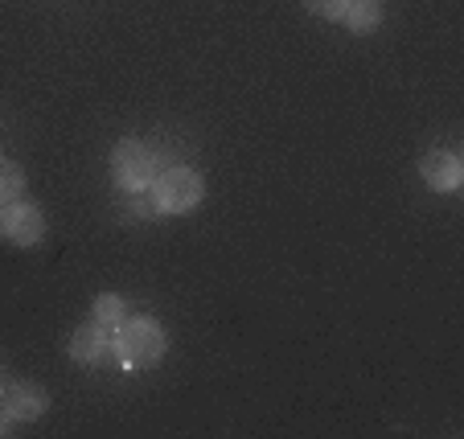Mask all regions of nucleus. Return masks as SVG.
I'll use <instances>...</instances> for the list:
<instances>
[{
  "label": "nucleus",
  "instance_id": "obj_2",
  "mask_svg": "<svg viewBox=\"0 0 464 439\" xmlns=\"http://www.w3.org/2000/svg\"><path fill=\"white\" fill-rule=\"evenodd\" d=\"M149 194H152V210L157 214H189L202 205L206 181L193 168L173 165V168H160L157 181L149 185Z\"/></svg>",
  "mask_w": 464,
  "mask_h": 439
},
{
  "label": "nucleus",
  "instance_id": "obj_13",
  "mask_svg": "<svg viewBox=\"0 0 464 439\" xmlns=\"http://www.w3.org/2000/svg\"><path fill=\"white\" fill-rule=\"evenodd\" d=\"M0 395H5V369H0Z\"/></svg>",
  "mask_w": 464,
  "mask_h": 439
},
{
  "label": "nucleus",
  "instance_id": "obj_10",
  "mask_svg": "<svg viewBox=\"0 0 464 439\" xmlns=\"http://www.w3.org/2000/svg\"><path fill=\"white\" fill-rule=\"evenodd\" d=\"M21 194H25V168H21L17 160L0 157V205L17 202Z\"/></svg>",
  "mask_w": 464,
  "mask_h": 439
},
{
  "label": "nucleus",
  "instance_id": "obj_6",
  "mask_svg": "<svg viewBox=\"0 0 464 439\" xmlns=\"http://www.w3.org/2000/svg\"><path fill=\"white\" fill-rule=\"evenodd\" d=\"M0 403L9 406V415H13L17 423L42 419V415L50 411V395H45L42 387H34V382H13V387L0 395Z\"/></svg>",
  "mask_w": 464,
  "mask_h": 439
},
{
  "label": "nucleus",
  "instance_id": "obj_12",
  "mask_svg": "<svg viewBox=\"0 0 464 439\" xmlns=\"http://www.w3.org/2000/svg\"><path fill=\"white\" fill-rule=\"evenodd\" d=\"M13 423H17V419H13V415H9V406L0 403V435H9V431H13Z\"/></svg>",
  "mask_w": 464,
  "mask_h": 439
},
{
  "label": "nucleus",
  "instance_id": "obj_11",
  "mask_svg": "<svg viewBox=\"0 0 464 439\" xmlns=\"http://www.w3.org/2000/svg\"><path fill=\"white\" fill-rule=\"evenodd\" d=\"M345 5H350V0H304V9L313 13V17H321V21H342Z\"/></svg>",
  "mask_w": 464,
  "mask_h": 439
},
{
  "label": "nucleus",
  "instance_id": "obj_5",
  "mask_svg": "<svg viewBox=\"0 0 464 439\" xmlns=\"http://www.w3.org/2000/svg\"><path fill=\"white\" fill-rule=\"evenodd\" d=\"M420 177L431 194H456L464 181V165L456 152H428L420 160Z\"/></svg>",
  "mask_w": 464,
  "mask_h": 439
},
{
  "label": "nucleus",
  "instance_id": "obj_7",
  "mask_svg": "<svg viewBox=\"0 0 464 439\" xmlns=\"http://www.w3.org/2000/svg\"><path fill=\"white\" fill-rule=\"evenodd\" d=\"M111 333H107L99 320H87V325L74 329L71 337V358L79 361V366H95V361H103L107 353H111Z\"/></svg>",
  "mask_w": 464,
  "mask_h": 439
},
{
  "label": "nucleus",
  "instance_id": "obj_8",
  "mask_svg": "<svg viewBox=\"0 0 464 439\" xmlns=\"http://www.w3.org/2000/svg\"><path fill=\"white\" fill-rule=\"evenodd\" d=\"M382 5L386 0H350L342 21L353 29V33H374V29L382 25Z\"/></svg>",
  "mask_w": 464,
  "mask_h": 439
},
{
  "label": "nucleus",
  "instance_id": "obj_1",
  "mask_svg": "<svg viewBox=\"0 0 464 439\" xmlns=\"http://www.w3.org/2000/svg\"><path fill=\"white\" fill-rule=\"evenodd\" d=\"M165 329L152 317H131L115 329V358L128 369H149L165 358Z\"/></svg>",
  "mask_w": 464,
  "mask_h": 439
},
{
  "label": "nucleus",
  "instance_id": "obj_4",
  "mask_svg": "<svg viewBox=\"0 0 464 439\" xmlns=\"http://www.w3.org/2000/svg\"><path fill=\"white\" fill-rule=\"evenodd\" d=\"M0 234L13 246H37L45 238V214L29 202H9L0 210Z\"/></svg>",
  "mask_w": 464,
  "mask_h": 439
},
{
  "label": "nucleus",
  "instance_id": "obj_3",
  "mask_svg": "<svg viewBox=\"0 0 464 439\" xmlns=\"http://www.w3.org/2000/svg\"><path fill=\"white\" fill-rule=\"evenodd\" d=\"M160 160L144 140H120L111 152V177L128 194H149V185L157 181Z\"/></svg>",
  "mask_w": 464,
  "mask_h": 439
},
{
  "label": "nucleus",
  "instance_id": "obj_9",
  "mask_svg": "<svg viewBox=\"0 0 464 439\" xmlns=\"http://www.w3.org/2000/svg\"><path fill=\"white\" fill-rule=\"evenodd\" d=\"M91 320H99L107 333H115V329L128 320V304H123L120 296H111V291H103V296L95 300V308H91Z\"/></svg>",
  "mask_w": 464,
  "mask_h": 439
}]
</instances>
